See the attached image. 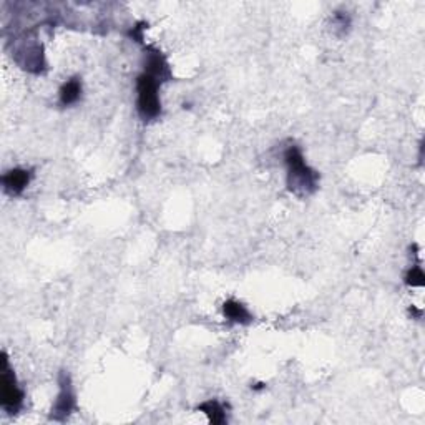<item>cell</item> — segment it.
<instances>
[{"label": "cell", "mask_w": 425, "mask_h": 425, "mask_svg": "<svg viewBox=\"0 0 425 425\" xmlns=\"http://www.w3.org/2000/svg\"><path fill=\"white\" fill-rule=\"evenodd\" d=\"M284 163L287 167V188L298 196H309L318 189L319 173L306 163L301 148L291 145L284 152Z\"/></svg>", "instance_id": "obj_1"}, {"label": "cell", "mask_w": 425, "mask_h": 425, "mask_svg": "<svg viewBox=\"0 0 425 425\" xmlns=\"http://www.w3.org/2000/svg\"><path fill=\"white\" fill-rule=\"evenodd\" d=\"M160 80L156 76L143 72L136 79V110L141 120L149 121L155 120L161 115V102L158 96V87Z\"/></svg>", "instance_id": "obj_2"}, {"label": "cell", "mask_w": 425, "mask_h": 425, "mask_svg": "<svg viewBox=\"0 0 425 425\" xmlns=\"http://www.w3.org/2000/svg\"><path fill=\"white\" fill-rule=\"evenodd\" d=\"M0 384H2V407L7 414L14 415L22 408L23 406V391L20 388L17 384V379H15L14 371L10 369L9 366V359L3 355V367H2V379H0Z\"/></svg>", "instance_id": "obj_3"}, {"label": "cell", "mask_w": 425, "mask_h": 425, "mask_svg": "<svg viewBox=\"0 0 425 425\" xmlns=\"http://www.w3.org/2000/svg\"><path fill=\"white\" fill-rule=\"evenodd\" d=\"M59 384H60V391L59 395H56L54 407H52L50 419L56 420V422H63V420H67L72 412L75 411L76 399L74 386H72V379L67 372H62V374H60Z\"/></svg>", "instance_id": "obj_4"}, {"label": "cell", "mask_w": 425, "mask_h": 425, "mask_svg": "<svg viewBox=\"0 0 425 425\" xmlns=\"http://www.w3.org/2000/svg\"><path fill=\"white\" fill-rule=\"evenodd\" d=\"M32 180V172L25 168H12L7 173H3L2 176V186L3 191L10 196H19L27 189V186L30 185Z\"/></svg>", "instance_id": "obj_5"}, {"label": "cell", "mask_w": 425, "mask_h": 425, "mask_svg": "<svg viewBox=\"0 0 425 425\" xmlns=\"http://www.w3.org/2000/svg\"><path fill=\"white\" fill-rule=\"evenodd\" d=\"M222 315H225L229 322L234 324H249L253 321V315L249 314L246 306L234 301V299H229V301H226L225 304H222Z\"/></svg>", "instance_id": "obj_6"}, {"label": "cell", "mask_w": 425, "mask_h": 425, "mask_svg": "<svg viewBox=\"0 0 425 425\" xmlns=\"http://www.w3.org/2000/svg\"><path fill=\"white\" fill-rule=\"evenodd\" d=\"M82 92H83L82 80L76 79V76H75V79L67 80V82L62 85V88H60V92H59L60 103H62L63 107H70V105H75L80 99H82Z\"/></svg>", "instance_id": "obj_7"}, {"label": "cell", "mask_w": 425, "mask_h": 425, "mask_svg": "<svg viewBox=\"0 0 425 425\" xmlns=\"http://www.w3.org/2000/svg\"><path fill=\"white\" fill-rule=\"evenodd\" d=\"M198 411H201L203 414L208 417V420L214 425H220L226 422V411L222 407V404L218 400H206V402L200 404Z\"/></svg>", "instance_id": "obj_8"}, {"label": "cell", "mask_w": 425, "mask_h": 425, "mask_svg": "<svg viewBox=\"0 0 425 425\" xmlns=\"http://www.w3.org/2000/svg\"><path fill=\"white\" fill-rule=\"evenodd\" d=\"M424 279H425V276H424L422 269H420L419 266H414V268H412V269L407 273L406 282H407L408 286H412V287H415V286H424Z\"/></svg>", "instance_id": "obj_9"}, {"label": "cell", "mask_w": 425, "mask_h": 425, "mask_svg": "<svg viewBox=\"0 0 425 425\" xmlns=\"http://www.w3.org/2000/svg\"><path fill=\"white\" fill-rule=\"evenodd\" d=\"M334 25L339 28V30L346 32L351 25V19L349 15L344 14V12H335L334 14Z\"/></svg>", "instance_id": "obj_10"}]
</instances>
